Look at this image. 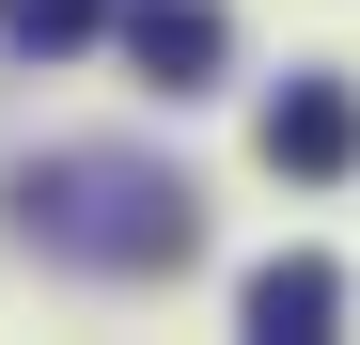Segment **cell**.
<instances>
[{
	"instance_id": "cell-1",
	"label": "cell",
	"mask_w": 360,
	"mask_h": 345,
	"mask_svg": "<svg viewBox=\"0 0 360 345\" xmlns=\"http://www.w3.org/2000/svg\"><path fill=\"white\" fill-rule=\"evenodd\" d=\"M16 204H32V236H63L79 267H110V282H141V267H188V189L172 172H141V157H32L16 172Z\"/></svg>"
},
{
	"instance_id": "cell-2",
	"label": "cell",
	"mask_w": 360,
	"mask_h": 345,
	"mask_svg": "<svg viewBox=\"0 0 360 345\" xmlns=\"http://www.w3.org/2000/svg\"><path fill=\"white\" fill-rule=\"evenodd\" d=\"M266 172H297V189L360 172V94H345V79H282V110H266Z\"/></svg>"
},
{
	"instance_id": "cell-3",
	"label": "cell",
	"mask_w": 360,
	"mask_h": 345,
	"mask_svg": "<svg viewBox=\"0 0 360 345\" xmlns=\"http://www.w3.org/2000/svg\"><path fill=\"white\" fill-rule=\"evenodd\" d=\"M126 63L157 94H204L219 79V16H204V0H141V16H126Z\"/></svg>"
},
{
	"instance_id": "cell-4",
	"label": "cell",
	"mask_w": 360,
	"mask_h": 345,
	"mask_svg": "<svg viewBox=\"0 0 360 345\" xmlns=\"http://www.w3.org/2000/svg\"><path fill=\"white\" fill-rule=\"evenodd\" d=\"M329 314H345V267H329V251H266V267H251V330H266V345H314Z\"/></svg>"
},
{
	"instance_id": "cell-5",
	"label": "cell",
	"mask_w": 360,
	"mask_h": 345,
	"mask_svg": "<svg viewBox=\"0 0 360 345\" xmlns=\"http://www.w3.org/2000/svg\"><path fill=\"white\" fill-rule=\"evenodd\" d=\"M94 16H110V0H0V32L47 47V63H63V47H94Z\"/></svg>"
}]
</instances>
